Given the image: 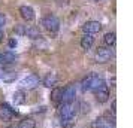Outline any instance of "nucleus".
<instances>
[{"mask_svg": "<svg viewBox=\"0 0 133 128\" xmlns=\"http://www.w3.org/2000/svg\"><path fill=\"white\" fill-rule=\"evenodd\" d=\"M103 84H105V80H103L102 76H99L97 73H91L87 78H84V80H82V91H93L94 92Z\"/></svg>", "mask_w": 133, "mask_h": 128, "instance_id": "obj_1", "label": "nucleus"}, {"mask_svg": "<svg viewBox=\"0 0 133 128\" xmlns=\"http://www.w3.org/2000/svg\"><path fill=\"white\" fill-rule=\"evenodd\" d=\"M75 113H76V107L73 103H66V104H60V121H67V119H75Z\"/></svg>", "mask_w": 133, "mask_h": 128, "instance_id": "obj_2", "label": "nucleus"}, {"mask_svg": "<svg viewBox=\"0 0 133 128\" xmlns=\"http://www.w3.org/2000/svg\"><path fill=\"white\" fill-rule=\"evenodd\" d=\"M42 25L49 31V33H57L58 28H60V21H58L57 17H54V15H46V17H43V19H42Z\"/></svg>", "mask_w": 133, "mask_h": 128, "instance_id": "obj_3", "label": "nucleus"}, {"mask_svg": "<svg viewBox=\"0 0 133 128\" xmlns=\"http://www.w3.org/2000/svg\"><path fill=\"white\" fill-rule=\"evenodd\" d=\"M75 97H76V89H75V86L70 84V85H67L64 89H61V103L60 104L73 103Z\"/></svg>", "mask_w": 133, "mask_h": 128, "instance_id": "obj_4", "label": "nucleus"}, {"mask_svg": "<svg viewBox=\"0 0 133 128\" xmlns=\"http://www.w3.org/2000/svg\"><path fill=\"white\" fill-rule=\"evenodd\" d=\"M15 115H17L15 109H12L8 103H0V119L2 121H11Z\"/></svg>", "mask_w": 133, "mask_h": 128, "instance_id": "obj_5", "label": "nucleus"}, {"mask_svg": "<svg viewBox=\"0 0 133 128\" xmlns=\"http://www.w3.org/2000/svg\"><path fill=\"white\" fill-rule=\"evenodd\" d=\"M94 95H96V98H97L99 103H105V101H108V98H109V88H108V85H106V84L100 85L96 91H94Z\"/></svg>", "mask_w": 133, "mask_h": 128, "instance_id": "obj_6", "label": "nucleus"}, {"mask_svg": "<svg viewBox=\"0 0 133 128\" xmlns=\"http://www.w3.org/2000/svg\"><path fill=\"white\" fill-rule=\"evenodd\" d=\"M82 30L87 34H94V33H99L102 30V24L99 21H88V22H85L82 25Z\"/></svg>", "mask_w": 133, "mask_h": 128, "instance_id": "obj_7", "label": "nucleus"}, {"mask_svg": "<svg viewBox=\"0 0 133 128\" xmlns=\"http://www.w3.org/2000/svg\"><path fill=\"white\" fill-rule=\"evenodd\" d=\"M112 57V51L109 48H99V51L96 52V63H106L111 60Z\"/></svg>", "mask_w": 133, "mask_h": 128, "instance_id": "obj_8", "label": "nucleus"}, {"mask_svg": "<svg viewBox=\"0 0 133 128\" xmlns=\"http://www.w3.org/2000/svg\"><path fill=\"white\" fill-rule=\"evenodd\" d=\"M36 85H39V78H37L36 74H29V76H25L24 79L21 80V86L27 88V89H31Z\"/></svg>", "mask_w": 133, "mask_h": 128, "instance_id": "obj_9", "label": "nucleus"}, {"mask_svg": "<svg viewBox=\"0 0 133 128\" xmlns=\"http://www.w3.org/2000/svg\"><path fill=\"white\" fill-rule=\"evenodd\" d=\"M91 128H115V125L114 122H109L106 118L100 116V118H97L91 122Z\"/></svg>", "mask_w": 133, "mask_h": 128, "instance_id": "obj_10", "label": "nucleus"}, {"mask_svg": "<svg viewBox=\"0 0 133 128\" xmlns=\"http://www.w3.org/2000/svg\"><path fill=\"white\" fill-rule=\"evenodd\" d=\"M19 13L25 21H33L35 19V11L30 6H21L19 7Z\"/></svg>", "mask_w": 133, "mask_h": 128, "instance_id": "obj_11", "label": "nucleus"}, {"mask_svg": "<svg viewBox=\"0 0 133 128\" xmlns=\"http://www.w3.org/2000/svg\"><path fill=\"white\" fill-rule=\"evenodd\" d=\"M93 43H94V37H93V34H87V33H84L82 37H81V48L85 49V51H88V49L93 46Z\"/></svg>", "mask_w": 133, "mask_h": 128, "instance_id": "obj_12", "label": "nucleus"}, {"mask_svg": "<svg viewBox=\"0 0 133 128\" xmlns=\"http://www.w3.org/2000/svg\"><path fill=\"white\" fill-rule=\"evenodd\" d=\"M15 60H17V57L12 52H9V51L8 52H0V64H11Z\"/></svg>", "mask_w": 133, "mask_h": 128, "instance_id": "obj_13", "label": "nucleus"}, {"mask_svg": "<svg viewBox=\"0 0 133 128\" xmlns=\"http://www.w3.org/2000/svg\"><path fill=\"white\" fill-rule=\"evenodd\" d=\"M24 36L30 37V39H35V40H37V39H41V33H39V30H37L36 27H33V25H25V33Z\"/></svg>", "mask_w": 133, "mask_h": 128, "instance_id": "obj_14", "label": "nucleus"}, {"mask_svg": "<svg viewBox=\"0 0 133 128\" xmlns=\"http://www.w3.org/2000/svg\"><path fill=\"white\" fill-rule=\"evenodd\" d=\"M57 80H58V78H57L55 73H48L43 78V85L46 86V88H52L57 84Z\"/></svg>", "mask_w": 133, "mask_h": 128, "instance_id": "obj_15", "label": "nucleus"}, {"mask_svg": "<svg viewBox=\"0 0 133 128\" xmlns=\"http://www.w3.org/2000/svg\"><path fill=\"white\" fill-rule=\"evenodd\" d=\"M51 101L55 104L61 103V88H54L51 92Z\"/></svg>", "mask_w": 133, "mask_h": 128, "instance_id": "obj_16", "label": "nucleus"}, {"mask_svg": "<svg viewBox=\"0 0 133 128\" xmlns=\"http://www.w3.org/2000/svg\"><path fill=\"white\" fill-rule=\"evenodd\" d=\"M17 128H36V124H35V121L31 118H25V119H23L19 122Z\"/></svg>", "mask_w": 133, "mask_h": 128, "instance_id": "obj_17", "label": "nucleus"}, {"mask_svg": "<svg viewBox=\"0 0 133 128\" xmlns=\"http://www.w3.org/2000/svg\"><path fill=\"white\" fill-rule=\"evenodd\" d=\"M103 42H105V45H108V46H112V45L115 43V33L114 31L106 33L105 37H103Z\"/></svg>", "mask_w": 133, "mask_h": 128, "instance_id": "obj_18", "label": "nucleus"}, {"mask_svg": "<svg viewBox=\"0 0 133 128\" xmlns=\"http://www.w3.org/2000/svg\"><path fill=\"white\" fill-rule=\"evenodd\" d=\"M14 101H15V104H23V103H25L24 92H23V91H15V92H14Z\"/></svg>", "mask_w": 133, "mask_h": 128, "instance_id": "obj_19", "label": "nucleus"}, {"mask_svg": "<svg viewBox=\"0 0 133 128\" xmlns=\"http://www.w3.org/2000/svg\"><path fill=\"white\" fill-rule=\"evenodd\" d=\"M14 31H15V34H19V36H24V33H25V25H23V24L15 25V28H14Z\"/></svg>", "mask_w": 133, "mask_h": 128, "instance_id": "obj_20", "label": "nucleus"}, {"mask_svg": "<svg viewBox=\"0 0 133 128\" xmlns=\"http://www.w3.org/2000/svg\"><path fill=\"white\" fill-rule=\"evenodd\" d=\"M5 24H6V17L3 13H0V30L5 27Z\"/></svg>", "mask_w": 133, "mask_h": 128, "instance_id": "obj_21", "label": "nucleus"}, {"mask_svg": "<svg viewBox=\"0 0 133 128\" xmlns=\"http://www.w3.org/2000/svg\"><path fill=\"white\" fill-rule=\"evenodd\" d=\"M15 46H17V40L15 39H11L9 40V48H15Z\"/></svg>", "mask_w": 133, "mask_h": 128, "instance_id": "obj_22", "label": "nucleus"}, {"mask_svg": "<svg viewBox=\"0 0 133 128\" xmlns=\"http://www.w3.org/2000/svg\"><path fill=\"white\" fill-rule=\"evenodd\" d=\"M3 37H5V34H3V30H0V43H2V40H3Z\"/></svg>", "mask_w": 133, "mask_h": 128, "instance_id": "obj_23", "label": "nucleus"}, {"mask_svg": "<svg viewBox=\"0 0 133 128\" xmlns=\"http://www.w3.org/2000/svg\"><path fill=\"white\" fill-rule=\"evenodd\" d=\"M94 2H102V0H94Z\"/></svg>", "mask_w": 133, "mask_h": 128, "instance_id": "obj_24", "label": "nucleus"}]
</instances>
